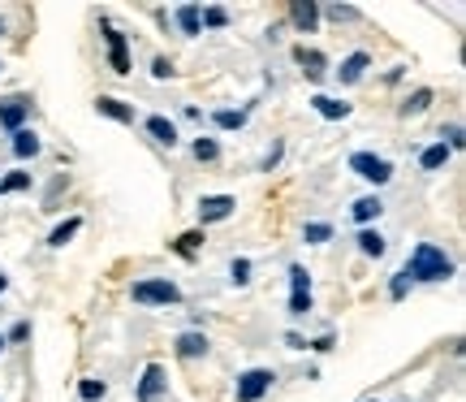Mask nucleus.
<instances>
[{"label":"nucleus","instance_id":"1","mask_svg":"<svg viewBox=\"0 0 466 402\" xmlns=\"http://www.w3.org/2000/svg\"><path fill=\"white\" fill-rule=\"evenodd\" d=\"M453 273V260L432 242H419L410 264H406V277H419V282H445Z\"/></svg>","mask_w":466,"mask_h":402},{"label":"nucleus","instance_id":"2","mask_svg":"<svg viewBox=\"0 0 466 402\" xmlns=\"http://www.w3.org/2000/svg\"><path fill=\"white\" fill-rule=\"evenodd\" d=\"M350 169H354L359 178H367V182H376V186H384L389 178H393V165H389L384 156H371V151H354V156H350Z\"/></svg>","mask_w":466,"mask_h":402},{"label":"nucleus","instance_id":"3","mask_svg":"<svg viewBox=\"0 0 466 402\" xmlns=\"http://www.w3.org/2000/svg\"><path fill=\"white\" fill-rule=\"evenodd\" d=\"M311 312V282H307V268L294 264L289 268V316H307Z\"/></svg>","mask_w":466,"mask_h":402},{"label":"nucleus","instance_id":"4","mask_svg":"<svg viewBox=\"0 0 466 402\" xmlns=\"http://www.w3.org/2000/svg\"><path fill=\"white\" fill-rule=\"evenodd\" d=\"M272 381H277V376H272L268 368L242 372V376H238V402H259L268 389H272Z\"/></svg>","mask_w":466,"mask_h":402},{"label":"nucleus","instance_id":"5","mask_svg":"<svg viewBox=\"0 0 466 402\" xmlns=\"http://www.w3.org/2000/svg\"><path fill=\"white\" fill-rule=\"evenodd\" d=\"M182 290L173 282H138L134 285V303H177Z\"/></svg>","mask_w":466,"mask_h":402},{"label":"nucleus","instance_id":"6","mask_svg":"<svg viewBox=\"0 0 466 402\" xmlns=\"http://www.w3.org/2000/svg\"><path fill=\"white\" fill-rule=\"evenodd\" d=\"M26 113H31V100H22V96H9V100L0 104V126L5 130H22V121H26Z\"/></svg>","mask_w":466,"mask_h":402},{"label":"nucleus","instance_id":"7","mask_svg":"<svg viewBox=\"0 0 466 402\" xmlns=\"http://www.w3.org/2000/svg\"><path fill=\"white\" fill-rule=\"evenodd\" d=\"M289 22L299 31H316L319 26V5L316 0H289Z\"/></svg>","mask_w":466,"mask_h":402},{"label":"nucleus","instance_id":"8","mask_svg":"<svg viewBox=\"0 0 466 402\" xmlns=\"http://www.w3.org/2000/svg\"><path fill=\"white\" fill-rule=\"evenodd\" d=\"M233 208H238V203H233L229 195H203L199 200V221L203 225H208V221H225Z\"/></svg>","mask_w":466,"mask_h":402},{"label":"nucleus","instance_id":"9","mask_svg":"<svg viewBox=\"0 0 466 402\" xmlns=\"http://www.w3.org/2000/svg\"><path fill=\"white\" fill-rule=\"evenodd\" d=\"M108 61H113V74H130V52H126V35L108 26Z\"/></svg>","mask_w":466,"mask_h":402},{"label":"nucleus","instance_id":"10","mask_svg":"<svg viewBox=\"0 0 466 402\" xmlns=\"http://www.w3.org/2000/svg\"><path fill=\"white\" fill-rule=\"evenodd\" d=\"M294 57H299V66L307 69V78H311V83H319V78L329 74V61H324V52H316V48H294Z\"/></svg>","mask_w":466,"mask_h":402},{"label":"nucleus","instance_id":"11","mask_svg":"<svg viewBox=\"0 0 466 402\" xmlns=\"http://www.w3.org/2000/svg\"><path fill=\"white\" fill-rule=\"evenodd\" d=\"M160 389H165V368H160V364H147L143 386H138V402H156L160 398Z\"/></svg>","mask_w":466,"mask_h":402},{"label":"nucleus","instance_id":"12","mask_svg":"<svg viewBox=\"0 0 466 402\" xmlns=\"http://www.w3.org/2000/svg\"><path fill=\"white\" fill-rule=\"evenodd\" d=\"M96 108H100L104 118H113V121H126V126H130V121H134V108H130V104L113 100V96H100V100H96Z\"/></svg>","mask_w":466,"mask_h":402},{"label":"nucleus","instance_id":"13","mask_svg":"<svg viewBox=\"0 0 466 402\" xmlns=\"http://www.w3.org/2000/svg\"><path fill=\"white\" fill-rule=\"evenodd\" d=\"M177 355H182V359H199V355H208V337L203 334H182L177 337Z\"/></svg>","mask_w":466,"mask_h":402},{"label":"nucleus","instance_id":"14","mask_svg":"<svg viewBox=\"0 0 466 402\" xmlns=\"http://www.w3.org/2000/svg\"><path fill=\"white\" fill-rule=\"evenodd\" d=\"M147 130L156 134V143H165V148H173L177 143V126L168 118H147Z\"/></svg>","mask_w":466,"mask_h":402},{"label":"nucleus","instance_id":"15","mask_svg":"<svg viewBox=\"0 0 466 402\" xmlns=\"http://www.w3.org/2000/svg\"><path fill=\"white\" fill-rule=\"evenodd\" d=\"M363 69H367V52H354V57L341 61L337 74H341V83H359V78H363Z\"/></svg>","mask_w":466,"mask_h":402},{"label":"nucleus","instance_id":"16","mask_svg":"<svg viewBox=\"0 0 466 402\" xmlns=\"http://www.w3.org/2000/svg\"><path fill=\"white\" fill-rule=\"evenodd\" d=\"M319 108V118H329V121H337V118H346L350 113V104H341V100H333V96H316L311 100Z\"/></svg>","mask_w":466,"mask_h":402},{"label":"nucleus","instance_id":"17","mask_svg":"<svg viewBox=\"0 0 466 402\" xmlns=\"http://www.w3.org/2000/svg\"><path fill=\"white\" fill-rule=\"evenodd\" d=\"M199 14H203L199 5H186V9H177V26H182L186 35H199V26H203Z\"/></svg>","mask_w":466,"mask_h":402},{"label":"nucleus","instance_id":"18","mask_svg":"<svg viewBox=\"0 0 466 402\" xmlns=\"http://www.w3.org/2000/svg\"><path fill=\"white\" fill-rule=\"evenodd\" d=\"M35 151H39V139H35V130H17L14 134V156H22V160H26V156H35Z\"/></svg>","mask_w":466,"mask_h":402},{"label":"nucleus","instance_id":"19","mask_svg":"<svg viewBox=\"0 0 466 402\" xmlns=\"http://www.w3.org/2000/svg\"><path fill=\"white\" fill-rule=\"evenodd\" d=\"M78 225H83V221H78V217H69V221H61V225H56V230H52V238H48V242H52V247H66L69 238L78 234Z\"/></svg>","mask_w":466,"mask_h":402},{"label":"nucleus","instance_id":"20","mask_svg":"<svg viewBox=\"0 0 466 402\" xmlns=\"http://www.w3.org/2000/svg\"><path fill=\"white\" fill-rule=\"evenodd\" d=\"M359 252H363V255H376V260H380V255H384V238L376 234V230H363V234H359Z\"/></svg>","mask_w":466,"mask_h":402},{"label":"nucleus","instance_id":"21","mask_svg":"<svg viewBox=\"0 0 466 402\" xmlns=\"http://www.w3.org/2000/svg\"><path fill=\"white\" fill-rule=\"evenodd\" d=\"M380 208H384V203L376 200V195H367V200L354 203V221H376V217H380Z\"/></svg>","mask_w":466,"mask_h":402},{"label":"nucleus","instance_id":"22","mask_svg":"<svg viewBox=\"0 0 466 402\" xmlns=\"http://www.w3.org/2000/svg\"><path fill=\"white\" fill-rule=\"evenodd\" d=\"M419 160H423V169H441L445 160H450V148H445V143H432V148L423 151Z\"/></svg>","mask_w":466,"mask_h":402},{"label":"nucleus","instance_id":"23","mask_svg":"<svg viewBox=\"0 0 466 402\" xmlns=\"http://www.w3.org/2000/svg\"><path fill=\"white\" fill-rule=\"evenodd\" d=\"M217 126H220V130H242V126H247V113H233V108H220V113H217Z\"/></svg>","mask_w":466,"mask_h":402},{"label":"nucleus","instance_id":"24","mask_svg":"<svg viewBox=\"0 0 466 402\" xmlns=\"http://www.w3.org/2000/svg\"><path fill=\"white\" fill-rule=\"evenodd\" d=\"M199 242H203L199 230H190V234H182V238H177V255H186V260H190V255L199 252Z\"/></svg>","mask_w":466,"mask_h":402},{"label":"nucleus","instance_id":"25","mask_svg":"<svg viewBox=\"0 0 466 402\" xmlns=\"http://www.w3.org/2000/svg\"><path fill=\"white\" fill-rule=\"evenodd\" d=\"M428 104H432V91H428V87H423V91H415V96H410V100L401 104V113H423V108H428Z\"/></svg>","mask_w":466,"mask_h":402},{"label":"nucleus","instance_id":"26","mask_svg":"<svg viewBox=\"0 0 466 402\" xmlns=\"http://www.w3.org/2000/svg\"><path fill=\"white\" fill-rule=\"evenodd\" d=\"M324 14L333 17V22H359V9H354V5H329Z\"/></svg>","mask_w":466,"mask_h":402},{"label":"nucleus","instance_id":"27","mask_svg":"<svg viewBox=\"0 0 466 402\" xmlns=\"http://www.w3.org/2000/svg\"><path fill=\"white\" fill-rule=\"evenodd\" d=\"M195 160H217V143H212V139H199V143H195Z\"/></svg>","mask_w":466,"mask_h":402},{"label":"nucleus","instance_id":"28","mask_svg":"<svg viewBox=\"0 0 466 402\" xmlns=\"http://www.w3.org/2000/svg\"><path fill=\"white\" fill-rule=\"evenodd\" d=\"M86 402H100L104 398V381H83V389H78Z\"/></svg>","mask_w":466,"mask_h":402},{"label":"nucleus","instance_id":"29","mask_svg":"<svg viewBox=\"0 0 466 402\" xmlns=\"http://www.w3.org/2000/svg\"><path fill=\"white\" fill-rule=\"evenodd\" d=\"M26 182H31L26 173H9V178H0V191H22Z\"/></svg>","mask_w":466,"mask_h":402},{"label":"nucleus","instance_id":"30","mask_svg":"<svg viewBox=\"0 0 466 402\" xmlns=\"http://www.w3.org/2000/svg\"><path fill=\"white\" fill-rule=\"evenodd\" d=\"M199 22H208V26H225L229 14H225V9H208V14H199Z\"/></svg>","mask_w":466,"mask_h":402},{"label":"nucleus","instance_id":"31","mask_svg":"<svg viewBox=\"0 0 466 402\" xmlns=\"http://www.w3.org/2000/svg\"><path fill=\"white\" fill-rule=\"evenodd\" d=\"M324 238H333L329 225H307V242H324Z\"/></svg>","mask_w":466,"mask_h":402},{"label":"nucleus","instance_id":"32","mask_svg":"<svg viewBox=\"0 0 466 402\" xmlns=\"http://www.w3.org/2000/svg\"><path fill=\"white\" fill-rule=\"evenodd\" d=\"M229 273H233V282L242 285V282H247V277H250V260H233V268H229Z\"/></svg>","mask_w":466,"mask_h":402},{"label":"nucleus","instance_id":"33","mask_svg":"<svg viewBox=\"0 0 466 402\" xmlns=\"http://www.w3.org/2000/svg\"><path fill=\"white\" fill-rule=\"evenodd\" d=\"M406 285H410V277H406V273H398V277H393V285H389V294H393V299H401V294H406Z\"/></svg>","mask_w":466,"mask_h":402},{"label":"nucleus","instance_id":"34","mask_svg":"<svg viewBox=\"0 0 466 402\" xmlns=\"http://www.w3.org/2000/svg\"><path fill=\"white\" fill-rule=\"evenodd\" d=\"M151 74H156V78H168V74H173V66H168L165 57H156V61H151Z\"/></svg>","mask_w":466,"mask_h":402},{"label":"nucleus","instance_id":"35","mask_svg":"<svg viewBox=\"0 0 466 402\" xmlns=\"http://www.w3.org/2000/svg\"><path fill=\"white\" fill-rule=\"evenodd\" d=\"M445 139H450V143H445V148H462V126H450V130H445Z\"/></svg>","mask_w":466,"mask_h":402},{"label":"nucleus","instance_id":"36","mask_svg":"<svg viewBox=\"0 0 466 402\" xmlns=\"http://www.w3.org/2000/svg\"><path fill=\"white\" fill-rule=\"evenodd\" d=\"M26 337H31V325H14L9 329V342H26Z\"/></svg>","mask_w":466,"mask_h":402},{"label":"nucleus","instance_id":"37","mask_svg":"<svg viewBox=\"0 0 466 402\" xmlns=\"http://www.w3.org/2000/svg\"><path fill=\"white\" fill-rule=\"evenodd\" d=\"M277 160H281V143H272V151H268V156H264V169H272V165H277Z\"/></svg>","mask_w":466,"mask_h":402},{"label":"nucleus","instance_id":"38","mask_svg":"<svg viewBox=\"0 0 466 402\" xmlns=\"http://www.w3.org/2000/svg\"><path fill=\"white\" fill-rule=\"evenodd\" d=\"M5 285H9V282H5V273H0V294H5Z\"/></svg>","mask_w":466,"mask_h":402},{"label":"nucleus","instance_id":"39","mask_svg":"<svg viewBox=\"0 0 466 402\" xmlns=\"http://www.w3.org/2000/svg\"><path fill=\"white\" fill-rule=\"evenodd\" d=\"M0 351H5V337H0Z\"/></svg>","mask_w":466,"mask_h":402},{"label":"nucleus","instance_id":"40","mask_svg":"<svg viewBox=\"0 0 466 402\" xmlns=\"http://www.w3.org/2000/svg\"><path fill=\"white\" fill-rule=\"evenodd\" d=\"M0 35H5V22H0Z\"/></svg>","mask_w":466,"mask_h":402}]
</instances>
